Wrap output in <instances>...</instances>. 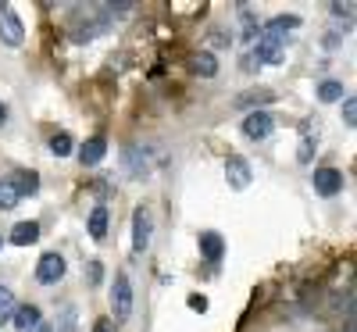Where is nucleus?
I'll return each instance as SVG.
<instances>
[{
	"instance_id": "nucleus-1",
	"label": "nucleus",
	"mask_w": 357,
	"mask_h": 332,
	"mask_svg": "<svg viewBox=\"0 0 357 332\" xmlns=\"http://www.w3.org/2000/svg\"><path fill=\"white\" fill-rule=\"evenodd\" d=\"M111 308H114V325L129 322V315H132V282H129L126 271H122V276H114V286H111Z\"/></svg>"
},
{
	"instance_id": "nucleus-2",
	"label": "nucleus",
	"mask_w": 357,
	"mask_h": 332,
	"mask_svg": "<svg viewBox=\"0 0 357 332\" xmlns=\"http://www.w3.org/2000/svg\"><path fill=\"white\" fill-rule=\"evenodd\" d=\"M122 165H126L129 179H146L154 172V158H151V150H143V146H126L122 150Z\"/></svg>"
},
{
	"instance_id": "nucleus-3",
	"label": "nucleus",
	"mask_w": 357,
	"mask_h": 332,
	"mask_svg": "<svg viewBox=\"0 0 357 332\" xmlns=\"http://www.w3.org/2000/svg\"><path fill=\"white\" fill-rule=\"evenodd\" d=\"M0 40H4L8 47H22V40H25L22 18L15 15L11 4H0Z\"/></svg>"
},
{
	"instance_id": "nucleus-4",
	"label": "nucleus",
	"mask_w": 357,
	"mask_h": 332,
	"mask_svg": "<svg viewBox=\"0 0 357 332\" xmlns=\"http://www.w3.org/2000/svg\"><path fill=\"white\" fill-rule=\"evenodd\" d=\"M225 179H229V186H232V190H247V186H250V179H254L250 161L240 158V154H229V158H225Z\"/></svg>"
},
{
	"instance_id": "nucleus-5",
	"label": "nucleus",
	"mask_w": 357,
	"mask_h": 332,
	"mask_svg": "<svg viewBox=\"0 0 357 332\" xmlns=\"http://www.w3.org/2000/svg\"><path fill=\"white\" fill-rule=\"evenodd\" d=\"M254 57H257V65H282L286 61V50H282V40L272 36V33H264L254 47Z\"/></svg>"
},
{
	"instance_id": "nucleus-6",
	"label": "nucleus",
	"mask_w": 357,
	"mask_h": 332,
	"mask_svg": "<svg viewBox=\"0 0 357 332\" xmlns=\"http://www.w3.org/2000/svg\"><path fill=\"white\" fill-rule=\"evenodd\" d=\"M65 279V257L61 254H43L40 257V264H36V282H43V286H54V282H61Z\"/></svg>"
},
{
	"instance_id": "nucleus-7",
	"label": "nucleus",
	"mask_w": 357,
	"mask_h": 332,
	"mask_svg": "<svg viewBox=\"0 0 357 332\" xmlns=\"http://www.w3.org/2000/svg\"><path fill=\"white\" fill-rule=\"evenodd\" d=\"M151 232H154L151 211L136 207V215H132V250H136V254H143L146 247H151Z\"/></svg>"
},
{
	"instance_id": "nucleus-8",
	"label": "nucleus",
	"mask_w": 357,
	"mask_h": 332,
	"mask_svg": "<svg viewBox=\"0 0 357 332\" xmlns=\"http://www.w3.org/2000/svg\"><path fill=\"white\" fill-rule=\"evenodd\" d=\"M311 183H314V190L321 193V197H336V193H343V172L340 168H314V175H311Z\"/></svg>"
},
{
	"instance_id": "nucleus-9",
	"label": "nucleus",
	"mask_w": 357,
	"mask_h": 332,
	"mask_svg": "<svg viewBox=\"0 0 357 332\" xmlns=\"http://www.w3.org/2000/svg\"><path fill=\"white\" fill-rule=\"evenodd\" d=\"M272 129H275V118L268 114V111H250L243 118V133L250 139H268V136H272Z\"/></svg>"
},
{
	"instance_id": "nucleus-10",
	"label": "nucleus",
	"mask_w": 357,
	"mask_h": 332,
	"mask_svg": "<svg viewBox=\"0 0 357 332\" xmlns=\"http://www.w3.org/2000/svg\"><path fill=\"white\" fill-rule=\"evenodd\" d=\"M104 154H107V139H104V136H89V139L79 146V161H82L86 168L100 165V161H104Z\"/></svg>"
},
{
	"instance_id": "nucleus-11",
	"label": "nucleus",
	"mask_w": 357,
	"mask_h": 332,
	"mask_svg": "<svg viewBox=\"0 0 357 332\" xmlns=\"http://www.w3.org/2000/svg\"><path fill=\"white\" fill-rule=\"evenodd\" d=\"M272 100H275V93H272L268 86H250V89H243V93L236 97L232 104L243 111V107H261V104H272Z\"/></svg>"
},
{
	"instance_id": "nucleus-12",
	"label": "nucleus",
	"mask_w": 357,
	"mask_h": 332,
	"mask_svg": "<svg viewBox=\"0 0 357 332\" xmlns=\"http://www.w3.org/2000/svg\"><path fill=\"white\" fill-rule=\"evenodd\" d=\"M40 308L36 304H22V308H15V315H11V322H15V329L18 332H33L36 325H40Z\"/></svg>"
},
{
	"instance_id": "nucleus-13",
	"label": "nucleus",
	"mask_w": 357,
	"mask_h": 332,
	"mask_svg": "<svg viewBox=\"0 0 357 332\" xmlns=\"http://www.w3.org/2000/svg\"><path fill=\"white\" fill-rule=\"evenodd\" d=\"M40 239V222H18L11 229V243L15 247H29V243H36Z\"/></svg>"
},
{
	"instance_id": "nucleus-14",
	"label": "nucleus",
	"mask_w": 357,
	"mask_h": 332,
	"mask_svg": "<svg viewBox=\"0 0 357 332\" xmlns=\"http://www.w3.org/2000/svg\"><path fill=\"white\" fill-rule=\"evenodd\" d=\"M222 250H225V243H222V236H218V232H200V254H204V257L218 261Z\"/></svg>"
},
{
	"instance_id": "nucleus-15",
	"label": "nucleus",
	"mask_w": 357,
	"mask_h": 332,
	"mask_svg": "<svg viewBox=\"0 0 357 332\" xmlns=\"http://www.w3.org/2000/svg\"><path fill=\"white\" fill-rule=\"evenodd\" d=\"M18 200H22L18 186L11 183V179H0V211H11V207H18Z\"/></svg>"
},
{
	"instance_id": "nucleus-16",
	"label": "nucleus",
	"mask_w": 357,
	"mask_h": 332,
	"mask_svg": "<svg viewBox=\"0 0 357 332\" xmlns=\"http://www.w3.org/2000/svg\"><path fill=\"white\" fill-rule=\"evenodd\" d=\"M89 236L93 239H104L107 236V207H93V215H89Z\"/></svg>"
},
{
	"instance_id": "nucleus-17",
	"label": "nucleus",
	"mask_w": 357,
	"mask_h": 332,
	"mask_svg": "<svg viewBox=\"0 0 357 332\" xmlns=\"http://www.w3.org/2000/svg\"><path fill=\"white\" fill-rule=\"evenodd\" d=\"M193 68H197L200 75H207V79H211V75L218 72V61H215V54H211V50H200V54L193 57Z\"/></svg>"
},
{
	"instance_id": "nucleus-18",
	"label": "nucleus",
	"mask_w": 357,
	"mask_h": 332,
	"mask_svg": "<svg viewBox=\"0 0 357 332\" xmlns=\"http://www.w3.org/2000/svg\"><path fill=\"white\" fill-rule=\"evenodd\" d=\"M11 183H15V186H18V193L25 197V193H36L40 175H36V172H18V175H11Z\"/></svg>"
},
{
	"instance_id": "nucleus-19",
	"label": "nucleus",
	"mask_w": 357,
	"mask_h": 332,
	"mask_svg": "<svg viewBox=\"0 0 357 332\" xmlns=\"http://www.w3.org/2000/svg\"><path fill=\"white\" fill-rule=\"evenodd\" d=\"M314 146H318V129L304 126V136H301V161H304V165L314 158Z\"/></svg>"
},
{
	"instance_id": "nucleus-20",
	"label": "nucleus",
	"mask_w": 357,
	"mask_h": 332,
	"mask_svg": "<svg viewBox=\"0 0 357 332\" xmlns=\"http://www.w3.org/2000/svg\"><path fill=\"white\" fill-rule=\"evenodd\" d=\"M318 97H321L325 104H333V100H343V82H336V79H325V82L318 86Z\"/></svg>"
},
{
	"instance_id": "nucleus-21",
	"label": "nucleus",
	"mask_w": 357,
	"mask_h": 332,
	"mask_svg": "<svg viewBox=\"0 0 357 332\" xmlns=\"http://www.w3.org/2000/svg\"><path fill=\"white\" fill-rule=\"evenodd\" d=\"M296 25H301V18H296V15H282V18H272V22H268V29H264V33L282 36L286 29H296Z\"/></svg>"
},
{
	"instance_id": "nucleus-22",
	"label": "nucleus",
	"mask_w": 357,
	"mask_h": 332,
	"mask_svg": "<svg viewBox=\"0 0 357 332\" xmlns=\"http://www.w3.org/2000/svg\"><path fill=\"white\" fill-rule=\"evenodd\" d=\"M50 332H75V308L72 304H65L61 311H57V325Z\"/></svg>"
},
{
	"instance_id": "nucleus-23",
	"label": "nucleus",
	"mask_w": 357,
	"mask_h": 332,
	"mask_svg": "<svg viewBox=\"0 0 357 332\" xmlns=\"http://www.w3.org/2000/svg\"><path fill=\"white\" fill-rule=\"evenodd\" d=\"M50 150H54L57 158H68L72 154V136L68 133H54L50 136Z\"/></svg>"
},
{
	"instance_id": "nucleus-24",
	"label": "nucleus",
	"mask_w": 357,
	"mask_h": 332,
	"mask_svg": "<svg viewBox=\"0 0 357 332\" xmlns=\"http://www.w3.org/2000/svg\"><path fill=\"white\" fill-rule=\"evenodd\" d=\"M11 315H15V293L8 286H0V325H4Z\"/></svg>"
},
{
	"instance_id": "nucleus-25",
	"label": "nucleus",
	"mask_w": 357,
	"mask_h": 332,
	"mask_svg": "<svg viewBox=\"0 0 357 332\" xmlns=\"http://www.w3.org/2000/svg\"><path fill=\"white\" fill-rule=\"evenodd\" d=\"M343 122H347L350 129L357 126V100H354V97H347V100H343Z\"/></svg>"
},
{
	"instance_id": "nucleus-26",
	"label": "nucleus",
	"mask_w": 357,
	"mask_h": 332,
	"mask_svg": "<svg viewBox=\"0 0 357 332\" xmlns=\"http://www.w3.org/2000/svg\"><path fill=\"white\" fill-rule=\"evenodd\" d=\"M93 332H114V322L111 318H97L93 322Z\"/></svg>"
},
{
	"instance_id": "nucleus-27",
	"label": "nucleus",
	"mask_w": 357,
	"mask_h": 332,
	"mask_svg": "<svg viewBox=\"0 0 357 332\" xmlns=\"http://www.w3.org/2000/svg\"><path fill=\"white\" fill-rule=\"evenodd\" d=\"M333 15H347V18H354V4H333Z\"/></svg>"
},
{
	"instance_id": "nucleus-28",
	"label": "nucleus",
	"mask_w": 357,
	"mask_h": 332,
	"mask_svg": "<svg viewBox=\"0 0 357 332\" xmlns=\"http://www.w3.org/2000/svg\"><path fill=\"white\" fill-rule=\"evenodd\" d=\"M89 282H93V286L100 282V264L97 261H89Z\"/></svg>"
},
{
	"instance_id": "nucleus-29",
	"label": "nucleus",
	"mask_w": 357,
	"mask_h": 332,
	"mask_svg": "<svg viewBox=\"0 0 357 332\" xmlns=\"http://www.w3.org/2000/svg\"><path fill=\"white\" fill-rule=\"evenodd\" d=\"M190 308L193 311H207V300L204 296H190Z\"/></svg>"
},
{
	"instance_id": "nucleus-30",
	"label": "nucleus",
	"mask_w": 357,
	"mask_h": 332,
	"mask_svg": "<svg viewBox=\"0 0 357 332\" xmlns=\"http://www.w3.org/2000/svg\"><path fill=\"white\" fill-rule=\"evenodd\" d=\"M4 122H8V107H4V104H0V126H4Z\"/></svg>"
},
{
	"instance_id": "nucleus-31",
	"label": "nucleus",
	"mask_w": 357,
	"mask_h": 332,
	"mask_svg": "<svg viewBox=\"0 0 357 332\" xmlns=\"http://www.w3.org/2000/svg\"><path fill=\"white\" fill-rule=\"evenodd\" d=\"M33 332H50V325H36V329H33Z\"/></svg>"
},
{
	"instance_id": "nucleus-32",
	"label": "nucleus",
	"mask_w": 357,
	"mask_h": 332,
	"mask_svg": "<svg viewBox=\"0 0 357 332\" xmlns=\"http://www.w3.org/2000/svg\"><path fill=\"white\" fill-rule=\"evenodd\" d=\"M0 247H4V236H0Z\"/></svg>"
}]
</instances>
